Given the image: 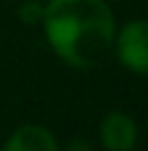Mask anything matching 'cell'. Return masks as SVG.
Returning a JSON list of instances; mask_svg holds the SVG:
<instances>
[{
  "label": "cell",
  "mask_w": 148,
  "mask_h": 151,
  "mask_svg": "<svg viewBox=\"0 0 148 151\" xmlns=\"http://www.w3.org/2000/svg\"><path fill=\"white\" fill-rule=\"evenodd\" d=\"M40 27L66 66L87 72L111 53L117 16L106 0H45Z\"/></svg>",
  "instance_id": "6da1fadb"
},
{
  "label": "cell",
  "mask_w": 148,
  "mask_h": 151,
  "mask_svg": "<svg viewBox=\"0 0 148 151\" xmlns=\"http://www.w3.org/2000/svg\"><path fill=\"white\" fill-rule=\"evenodd\" d=\"M111 50L127 72L148 77V19H130L117 27Z\"/></svg>",
  "instance_id": "7a4b0ae2"
},
{
  "label": "cell",
  "mask_w": 148,
  "mask_h": 151,
  "mask_svg": "<svg viewBox=\"0 0 148 151\" xmlns=\"http://www.w3.org/2000/svg\"><path fill=\"white\" fill-rule=\"evenodd\" d=\"M98 146L106 151H132L138 146V122L122 109H111L98 122Z\"/></svg>",
  "instance_id": "3957f363"
},
{
  "label": "cell",
  "mask_w": 148,
  "mask_h": 151,
  "mask_svg": "<svg viewBox=\"0 0 148 151\" xmlns=\"http://www.w3.org/2000/svg\"><path fill=\"white\" fill-rule=\"evenodd\" d=\"M5 151H58L61 141L42 122H21L3 141Z\"/></svg>",
  "instance_id": "277c9868"
},
{
  "label": "cell",
  "mask_w": 148,
  "mask_h": 151,
  "mask_svg": "<svg viewBox=\"0 0 148 151\" xmlns=\"http://www.w3.org/2000/svg\"><path fill=\"white\" fill-rule=\"evenodd\" d=\"M42 11H45V3H42V0H24L16 13H19L21 24H26V27H40Z\"/></svg>",
  "instance_id": "5b68a950"
},
{
  "label": "cell",
  "mask_w": 148,
  "mask_h": 151,
  "mask_svg": "<svg viewBox=\"0 0 148 151\" xmlns=\"http://www.w3.org/2000/svg\"><path fill=\"white\" fill-rule=\"evenodd\" d=\"M42 3H45V0H42Z\"/></svg>",
  "instance_id": "8992f818"
}]
</instances>
